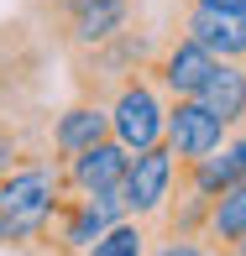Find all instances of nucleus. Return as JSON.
I'll list each match as a JSON object with an SVG mask.
<instances>
[{
	"instance_id": "nucleus-1",
	"label": "nucleus",
	"mask_w": 246,
	"mask_h": 256,
	"mask_svg": "<svg viewBox=\"0 0 246 256\" xmlns=\"http://www.w3.org/2000/svg\"><path fill=\"white\" fill-rule=\"evenodd\" d=\"M152 48H157V42H152V32L136 21V26H126V32H115V37L95 42V48H74V52H63L68 74H74V94H79V100H100V104H105L126 74L147 68Z\"/></svg>"
},
{
	"instance_id": "nucleus-2",
	"label": "nucleus",
	"mask_w": 246,
	"mask_h": 256,
	"mask_svg": "<svg viewBox=\"0 0 246 256\" xmlns=\"http://www.w3.org/2000/svg\"><path fill=\"white\" fill-rule=\"evenodd\" d=\"M63 188H68V183H63V168L53 162V152L27 157L21 168H11L6 178H0V220H11V225L21 230V240H27L32 230L48 220V209L58 204Z\"/></svg>"
},
{
	"instance_id": "nucleus-3",
	"label": "nucleus",
	"mask_w": 246,
	"mask_h": 256,
	"mask_svg": "<svg viewBox=\"0 0 246 256\" xmlns=\"http://www.w3.org/2000/svg\"><path fill=\"white\" fill-rule=\"evenodd\" d=\"M105 110H110V136L126 152H142V146L162 142V100H157V84L147 78V68L126 74L115 84V94L105 100Z\"/></svg>"
},
{
	"instance_id": "nucleus-4",
	"label": "nucleus",
	"mask_w": 246,
	"mask_h": 256,
	"mask_svg": "<svg viewBox=\"0 0 246 256\" xmlns=\"http://www.w3.org/2000/svg\"><path fill=\"white\" fill-rule=\"evenodd\" d=\"M162 136H168L173 162H194V157H209L230 131L220 126V115H209L194 94H173L162 104Z\"/></svg>"
},
{
	"instance_id": "nucleus-5",
	"label": "nucleus",
	"mask_w": 246,
	"mask_h": 256,
	"mask_svg": "<svg viewBox=\"0 0 246 256\" xmlns=\"http://www.w3.org/2000/svg\"><path fill=\"white\" fill-rule=\"evenodd\" d=\"M168 188H173V152H168V142H152L142 152H131L126 178H121L126 214L131 220H152L162 209V199H168Z\"/></svg>"
},
{
	"instance_id": "nucleus-6",
	"label": "nucleus",
	"mask_w": 246,
	"mask_h": 256,
	"mask_svg": "<svg viewBox=\"0 0 246 256\" xmlns=\"http://www.w3.org/2000/svg\"><path fill=\"white\" fill-rule=\"evenodd\" d=\"M209 63H215V58L199 48L194 37L168 32V42H162V48H152V58H147V78H152L168 100H173V94H199Z\"/></svg>"
},
{
	"instance_id": "nucleus-7",
	"label": "nucleus",
	"mask_w": 246,
	"mask_h": 256,
	"mask_svg": "<svg viewBox=\"0 0 246 256\" xmlns=\"http://www.w3.org/2000/svg\"><path fill=\"white\" fill-rule=\"evenodd\" d=\"M173 32L194 37L209 58H236V63H246V10H199V6H173Z\"/></svg>"
},
{
	"instance_id": "nucleus-8",
	"label": "nucleus",
	"mask_w": 246,
	"mask_h": 256,
	"mask_svg": "<svg viewBox=\"0 0 246 256\" xmlns=\"http://www.w3.org/2000/svg\"><path fill=\"white\" fill-rule=\"evenodd\" d=\"M136 21H142V0H95L89 10H79L74 21H63V26L53 32V42H48V48H58V52L95 48V42L115 37V32L136 26Z\"/></svg>"
},
{
	"instance_id": "nucleus-9",
	"label": "nucleus",
	"mask_w": 246,
	"mask_h": 256,
	"mask_svg": "<svg viewBox=\"0 0 246 256\" xmlns=\"http://www.w3.org/2000/svg\"><path fill=\"white\" fill-rule=\"evenodd\" d=\"M110 136V110H105L100 100H79L68 104L63 115H53V126H48V152L53 162H68V157H79L84 146H95Z\"/></svg>"
},
{
	"instance_id": "nucleus-10",
	"label": "nucleus",
	"mask_w": 246,
	"mask_h": 256,
	"mask_svg": "<svg viewBox=\"0 0 246 256\" xmlns=\"http://www.w3.org/2000/svg\"><path fill=\"white\" fill-rule=\"evenodd\" d=\"M126 162H131V152H126L115 136H105V142L84 146L79 157L58 162V168H63V183H68L74 194H95V188H121Z\"/></svg>"
},
{
	"instance_id": "nucleus-11",
	"label": "nucleus",
	"mask_w": 246,
	"mask_h": 256,
	"mask_svg": "<svg viewBox=\"0 0 246 256\" xmlns=\"http://www.w3.org/2000/svg\"><path fill=\"white\" fill-rule=\"evenodd\" d=\"M194 100L204 104L209 115H220L225 131L246 126V63H236V58H215Z\"/></svg>"
},
{
	"instance_id": "nucleus-12",
	"label": "nucleus",
	"mask_w": 246,
	"mask_h": 256,
	"mask_svg": "<svg viewBox=\"0 0 246 256\" xmlns=\"http://www.w3.org/2000/svg\"><path fill=\"white\" fill-rule=\"evenodd\" d=\"M246 236V178H236L230 188H220L209 199V214L199 225V240L209 246V256H230V246Z\"/></svg>"
},
{
	"instance_id": "nucleus-13",
	"label": "nucleus",
	"mask_w": 246,
	"mask_h": 256,
	"mask_svg": "<svg viewBox=\"0 0 246 256\" xmlns=\"http://www.w3.org/2000/svg\"><path fill=\"white\" fill-rule=\"evenodd\" d=\"M48 152V136H37V120H32V104L27 110H0V178L11 168H21L27 157Z\"/></svg>"
},
{
	"instance_id": "nucleus-14",
	"label": "nucleus",
	"mask_w": 246,
	"mask_h": 256,
	"mask_svg": "<svg viewBox=\"0 0 246 256\" xmlns=\"http://www.w3.org/2000/svg\"><path fill=\"white\" fill-rule=\"evenodd\" d=\"M84 256H147V220H115L110 230H100L95 240H89Z\"/></svg>"
},
{
	"instance_id": "nucleus-15",
	"label": "nucleus",
	"mask_w": 246,
	"mask_h": 256,
	"mask_svg": "<svg viewBox=\"0 0 246 256\" xmlns=\"http://www.w3.org/2000/svg\"><path fill=\"white\" fill-rule=\"evenodd\" d=\"M152 256H209V246L199 236H162Z\"/></svg>"
},
{
	"instance_id": "nucleus-16",
	"label": "nucleus",
	"mask_w": 246,
	"mask_h": 256,
	"mask_svg": "<svg viewBox=\"0 0 246 256\" xmlns=\"http://www.w3.org/2000/svg\"><path fill=\"white\" fill-rule=\"evenodd\" d=\"M173 6H199V10H246V0H173Z\"/></svg>"
},
{
	"instance_id": "nucleus-17",
	"label": "nucleus",
	"mask_w": 246,
	"mask_h": 256,
	"mask_svg": "<svg viewBox=\"0 0 246 256\" xmlns=\"http://www.w3.org/2000/svg\"><path fill=\"white\" fill-rule=\"evenodd\" d=\"M230 256H246V236H241V240H236V246H230Z\"/></svg>"
}]
</instances>
